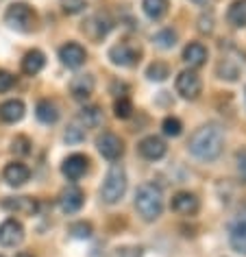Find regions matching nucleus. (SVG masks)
<instances>
[{"mask_svg":"<svg viewBox=\"0 0 246 257\" xmlns=\"http://www.w3.org/2000/svg\"><path fill=\"white\" fill-rule=\"evenodd\" d=\"M5 209L16 211V214H24V216H33L37 211V201L31 196H18V198H7L3 203Z\"/></svg>","mask_w":246,"mask_h":257,"instance_id":"nucleus-18","label":"nucleus"},{"mask_svg":"<svg viewBox=\"0 0 246 257\" xmlns=\"http://www.w3.org/2000/svg\"><path fill=\"white\" fill-rule=\"evenodd\" d=\"M194 3H198V5H203V3H207V0H194Z\"/></svg>","mask_w":246,"mask_h":257,"instance_id":"nucleus-37","label":"nucleus"},{"mask_svg":"<svg viewBox=\"0 0 246 257\" xmlns=\"http://www.w3.org/2000/svg\"><path fill=\"white\" fill-rule=\"evenodd\" d=\"M70 233L74 237H79V240H87V237H92V224L89 222H74L72 227H70Z\"/></svg>","mask_w":246,"mask_h":257,"instance_id":"nucleus-29","label":"nucleus"},{"mask_svg":"<svg viewBox=\"0 0 246 257\" xmlns=\"http://www.w3.org/2000/svg\"><path fill=\"white\" fill-rule=\"evenodd\" d=\"M181 131H183V124H181L179 118H172V115H168L164 120V133L168 138H179Z\"/></svg>","mask_w":246,"mask_h":257,"instance_id":"nucleus-27","label":"nucleus"},{"mask_svg":"<svg viewBox=\"0 0 246 257\" xmlns=\"http://www.w3.org/2000/svg\"><path fill=\"white\" fill-rule=\"evenodd\" d=\"M235 162H237V172H239V177H242V181H246V149L237 151Z\"/></svg>","mask_w":246,"mask_h":257,"instance_id":"nucleus-35","label":"nucleus"},{"mask_svg":"<svg viewBox=\"0 0 246 257\" xmlns=\"http://www.w3.org/2000/svg\"><path fill=\"white\" fill-rule=\"evenodd\" d=\"M115 257H142L140 246H122L115 250Z\"/></svg>","mask_w":246,"mask_h":257,"instance_id":"nucleus-34","label":"nucleus"},{"mask_svg":"<svg viewBox=\"0 0 246 257\" xmlns=\"http://www.w3.org/2000/svg\"><path fill=\"white\" fill-rule=\"evenodd\" d=\"M222 146H224L222 128L216 126V124H205L192 133L187 149H190V153L194 157L203 159V162H213V159L220 157Z\"/></svg>","mask_w":246,"mask_h":257,"instance_id":"nucleus-1","label":"nucleus"},{"mask_svg":"<svg viewBox=\"0 0 246 257\" xmlns=\"http://www.w3.org/2000/svg\"><path fill=\"white\" fill-rule=\"evenodd\" d=\"M140 155L144 159H151V162H157L166 155V142L161 138L148 136L140 142Z\"/></svg>","mask_w":246,"mask_h":257,"instance_id":"nucleus-15","label":"nucleus"},{"mask_svg":"<svg viewBox=\"0 0 246 257\" xmlns=\"http://www.w3.org/2000/svg\"><path fill=\"white\" fill-rule=\"evenodd\" d=\"M148 79L151 81H164L168 74H170V70H168V66L166 63H151V66H148Z\"/></svg>","mask_w":246,"mask_h":257,"instance_id":"nucleus-28","label":"nucleus"},{"mask_svg":"<svg viewBox=\"0 0 246 257\" xmlns=\"http://www.w3.org/2000/svg\"><path fill=\"white\" fill-rule=\"evenodd\" d=\"M24 118V102L22 100H5L0 105V120L7 122V124H14V122H20Z\"/></svg>","mask_w":246,"mask_h":257,"instance_id":"nucleus-19","label":"nucleus"},{"mask_svg":"<svg viewBox=\"0 0 246 257\" xmlns=\"http://www.w3.org/2000/svg\"><path fill=\"white\" fill-rule=\"evenodd\" d=\"M125 192H127V172L120 164H113L111 168L107 170L105 181L100 185V198L107 205H113L125 196Z\"/></svg>","mask_w":246,"mask_h":257,"instance_id":"nucleus-3","label":"nucleus"},{"mask_svg":"<svg viewBox=\"0 0 246 257\" xmlns=\"http://www.w3.org/2000/svg\"><path fill=\"white\" fill-rule=\"evenodd\" d=\"M229 240L235 253L246 255V214H239L229 229Z\"/></svg>","mask_w":246,"mask_h":257,"instance_id":"nucleus-11","label":"nucleus"},{"mask_svg":"<svg viewBox=\"0 0 246 257\" xmlns=\"http://www.w3.org/2000/svg\"><path fill=\"white\" fill-rule=\"evenodd\" d=\"M142 7H144V14L151 18V20H159L168 11V0H144Z\"/></svg>","mask_w":246,"mask_h":257,"instance_id":"nucleus-24","label":"nucleus"},{"mask_svg":"<svg viewBox=\"0 0 246 257\" xmlns=\"http://www.w3.org/2000/svg\"><path fill=\"white\" fill-rule=\"evenodd\" d=\"M87 157L81 155V153H74V155H70L66 162L61 164V172L66 175L70 181H76V179H81L83 175L87 172Z\"/></svg>","mask_w":246,"mask_h":257,"instance_id":"nucleus-13","label":"nucleus"},{"mask_svg":"<svg viewBox=\"0 0 246 257\" xmlns=\"http://www.w3.org/2000/svg\"><path fill=\"white\" fill-rule=\"evenodd\" d=\"M113 111H115V118H129L133 111V105H131V100L129 98H118L115 100V105H113Z\"/></svg>","mask_w":246,"mask_h":257,"instance_id":"nucleus-30","label":"nucleus"},{"mask_svg":"<svg viewBox=\"0 0 246 257\" xmlns=\"http://www.w3.org/2000/svg\"><path fill=\"white\" fill-rule=\"evenodd\" d=\"M24 240V227L20 220H16V218H7L3 224H0V244L3 246H18Z\"/></svg>","mask_w":246,"mask_h":257,"instance_id":"nucleus-9","label":"nucleus"},{"mask_svg":"<svg viewBox=\"0 0 246 257\" xmlns=\"http://www.w3.org/2000/svg\"><path fill=\"white\" fill-rule=\"evenodd\" d=\"M79 122H83V128L98 126L100 124V109L98 107H83L79 113Z\"/></svg>","mask_w":246,"mask_h":257,"instance_id":"nucleus-25","label":"nucleus"},{"mask_svg":"<svg viewBox=\"0 0 246 257\" xmlns=\"http://www.w3.org/2000/svg\"><path fill=\"white\" fill-rule=\"evenodd\" d=\"M20 257H29V255H20Z\"/></svg>","mask_w":246,"mask_h":257,"instance_id":"nucleus-38","label":"nucleus"},{"mask_svg":"<svg viewBox=\"0 0 246 257\" xmlns=\"http://www.w3.org/2000/svg\"><path fill=\"white\" fill-rule=\"evenodd\" d=\"M0 257H3V255H0Z\"/></svg>","mask_w":246,"mask_h":257,"instance_id":"nucleus-39","label":"nucleus"},{"mask_svg":"<svg viewBox=\"0 0 246 257\" xmlns=\"http://www.w3.org/2000/svg\"><path fill=\"white\" fill-rule=\"evenodd\" d=\"M70 94L76 100H87L94 94V76L92 74H79L70 83Z\"/></svg>","mask_w":246,"mask_h":257,"instance_id":"nucleus-16","label":"nucleus"},{"mask_svg":"<svg viewBox=\"0 0 246 257\" xmlns=\"http://www.w3.org/2000/svg\"><path fill=\"white\" fill-rule=\"evenodd\" d=\"M155 42H157V46H161V48H172L174 44H177V33H174L172 29L159 31V33L155 35Z\"/></svg>","mask_w":246,"mask_h":257,"instance_id":"nucleus-26","label":"nucleus"},{"mask_svg":"<svg viewBox=\"0 0 246 257\" xmlns=\"http://www.w3.org/2000/svg\"><path fill=\"white\" fill-rule=\"evenodd\" d=\"M96 146H98V153L109 162H115V159L122 157L125 153V144L122 140L115 136V133H102V136L96 140Z\"/></svg>","mask_w":246,"mask_h":257,"instance_id":"nucleus-8","label":"nucleus"},{"mask_svg":"<svg viewBox=\"0 0 246 257\" xmlns=\"http://www.w3.org/2000/svg\"><path fill=\"white\" fill-rule=\"evenodd\" d=\"M29 177H31V170L22 162H11V164L5 166V170H3V179L9 185H14V188H20V185H24L29 181Z\"/></svg>","mask_w":246,"mask_h":257,"instance_id":"nucleus-14","label":"nucleus"},{"mask_svg":"<svg viewBox=\"0 0 246 257\" xmlns=\"http://www.w3.org/2000/svg\"><path fill=\"white\" fill-rule=\"evenodd\" d=\"M183 61L190 63L192 68H200L207 61V48L198 42H192L183 48Z\"/></svg>","mask_w":246,"mask_h":257,"instance_id":"nucleus-20","label":"nucleus"},{"mask_svg":"<svg viewBox=\"0 0 246 257\" xmlns=\"http://www.w3.org/2000/svg\"><path fill=\"white\" fill-rule=\"evenodd\" d=\"M83 192L79 188H68V190H63L61 192V196H59V205H61V209L66 211V214H76L81 207H83Z\"/></svg>","mask_w":246,"mask_h":257,"instance_id":"nucleus-17","label":"nucleus"},{"mask_svg":"<svg viewBox=\"0 0 246 257\" xmlns=\"http://www.w3.org/2000/svg\"><path fill=\"white\" fill-rule=\"evenodd\" d=\"M174 87H177V92L183 96V98L194 100V98H198L200 89H203V83H200V76L194 72V70H183V72L177 76Z\"/></svg>","mask_w":246,"mask_h":257,"instance_id":"nucleus-5","label":"nucleus"},{"mask_svg":"<svg viewBox=\"0 0 246 257\" xmlns=\"http://www.w3.org/2000/svg\"><path fill=\"white\" fill-rule=\"evenodd\" d=\"M44 63H46V57H44L42 50H29L22 59V72L29 76H35L37 72H42Z\"/></svg>","mask_w":246,"mask_h":257,"instance_id":"nucleus-21","label":"nucleus"},{"mask_svg":"<svg viewBox=\"0 0 246 257\" xmlns=\"http://www.w3.org/2000/svg\"><path fill=\"white\" fill-rule=\"evenodd\" d=\"M59 59H61L63 66H68V68H81L83 63H85V59H87V53H85V48H83L81 44L68 42V44H63V46L59 48Z\"/></svg>","mask_w":246,"mask_h":257,"instance_id":"nucleus-10","label":"nucleus"},{"mask_svg":"<svg viewBox=\"0 0 246 257\" xmlns=\"http://www.w3.org/2000/svg\"><path fill=\"white\" fill-rule=\"evenodd\" d=\"M5 22H7L11 29L20 31V33H29V31L35 29L37 16L27 3H14L5 11Z\"/></svg>","mask_w":246,"mask_h":257,"instance_id":"nucleus-4","label":"nucleus"},{"mask_svg":"<svg viewBox=\"0 0 246 257\" xmlns=\"http://www.w3.org/2000/svg\"><path fill=\"white\" fill-rule=\"evenodd\" d=\"M109 59H111L115 66L129 68V66H133V63L140 61V48L131 46L129 42H120V44H115V46H111V50H109Z\"/></svg>","mask_w":246,"mask_h":257,"instance_id":"nucleus-6","label":"nucleus"},{"mask_svg":"<svg viewBox=\"0 0 246 257\" xmlns=\"http://www.w3.org/2000/svg\"><path fill=\"white\" fill-rule=\"evenodd\" d=\"M35 113H37V120L44 122V124H55L59 120V109H57L53 100H40Z\"/></svg>","mask_w":246,"mask_h":257,"instance_id":"nucleus-22","label":"nucleus"},{"mask_svg":"<svg viewBox=\"0 0 246 257\" xmlns=\"http://www.w3.org/2000/svg\"><path fill=\"white\" fill-rule=\"evenodd\" d=\"M135 207L144 220H157L164 211V196L155 183H142L135 192Z\"/></svg>","mask_w":246,"mask_h":257,"instance_id":"nucleus-2","label":"nucleus"},{"mask_svg":"<svg viewBox=\"0 0 246 257\" xmlns=\"http://www.w3.org/2000/svg\"><path fill=\"white\" fill-rule=\"evenodd\" d=\"M14 151L22 153V155H27V153H29V140L27 138H16L14 140Z\"/></svg>","mask_w":246,"mask_h":257,"instance_id":"nucleus-36","label":"nucleus"},{"mask_svg":"<svg viewBox=\"0 0 246 257\" xmlns=\"http://www.w3.org/2000/svg\"><path fill=\"white\" fill-rule=\"evenodd\" d=\"M83 138H85V131H83V128L76 124V122L66 131V142L68 144H76V142H81Z\"/></svg>","mask_w":246,"mask_h":257,"instance_id":"nucleus-32","label":"nucleus"},{"mask_svg":"<svg viewBox=\"0 0 246 257\" xmlns=\"http://www.w3.org/2000/svg\"><path fill=\"white\" fill-rule=\"evenodd\" d=\"M109 31H111V20L105 14H94L89 16L85 24H83V33H85L92 42H100Z\"/></svg>","mask_w":246,"mask_h":257,"instance_id":"nucleus-7","label":"nucleus"},{"mask_svg":"<svg viewBox=\"0 0 246 257\" xmlns=\"http://www.w3.org/2000/svg\"><path fill=\"white\" fill-rule=\"evenodd\" d=\"M14 85H16V76L9 74V72H5V70H0V94L9 92Z\"/></svg>","mask_w":246,"mask_h":257,"instance_id":"nucleus-33","label":"nucleus"},{"mask_svg":"<svg viewBox=\"0 0 246 257\" xmlns=\"http://www.w3.org/2000/svg\"><path fill=\"white\" fill-rule=\"evenodd\" d=\"M85 0H61V7L68 16H74V14H81L85 9Z\"/></svg>","mask_w":246,"mask_h":257,"instance_id":"nucleus-31","label":"nucleus"},{"mask_svg":"<svg viewBox=\"0 0 246 257\" xmlns=\"http://www.w3.org/2000/svg\"><path fill=\"white\" fill-rule=\"evenodd\" d=\"M226 18L233 27H246V0H235L229 7Z\"/></svg>","mask_w":246,"mask_h":257,"instance_id":"nucleus-23","label":"nucleus"},{"mask_svg":"<svg viewBox=\"0 0 246 257\" xmlns=\"http://www.w3.org/2000/svg\"><path fill=\"white\" fill-rule=\"evenodd\" d=\"M170 207H172V211H177V214H181V216H194L198 211L200 203L192 192H179V194L172 196Z\"/></svg>","mask_w":246,"mask_h":257,"instance_id":"nucleus-12","label":"nucleus"}]
</instances>
